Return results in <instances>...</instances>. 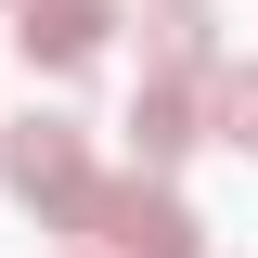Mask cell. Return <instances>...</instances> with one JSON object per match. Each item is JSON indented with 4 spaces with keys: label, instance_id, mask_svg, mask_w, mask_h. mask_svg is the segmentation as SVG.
Returning <instances> with one entry per match:
<instances>
[{
    "label": "cell",
    "instance_id": "obj_1",
    "mask_svg": "<svg viewBox=\"0 0 258 258\" xmlns=\"http://www.w3.org/2000/svg\"><path fill=\"white\" fill-rule=\"evenodd\" d=\"M0 181L39 207V232H78V207H91V129L52 116V103L13 116V129H0Z\"/></svg>",
    "mask_w": 258,
    "mask_h": 258
},
{
    "label": "cell",
    "instance_id": "obj_2",
    "mask_svg": "<svg viewBox=\"0 0 258 258\" xmlns=\"http://www.w3.org/2000/svg\"><path fill=\"white\" fill-rule=\"evenodd\" d=\"M78 245H91V258H207V220H194L168 181H91Z\"/></svg>",
    "mask_w": 258,
    "mask_h": 258
},
{
    "label": "cell",
    "instance_id": "obj_4",
    "mask_svg": "<svg viewBox=\"0 0 258 258\" xmlns=\"http://www.w3.org/2000/svg\"><path fill=\"white\" fill-rule=\"evenodd\" d=\"M142 64L155 78H207L220 64V13L207 0H142Z\"/></svg>",
    "mask_w": 258,
    "mask_h": 258
},
{
    "label": "cell",
    "instance_id": "obj_6",
    "mask_svg": "<svg viewBox=\"0 0 258 258\" xmlns=\"http://www.w3.org/2000/svg\"><path fill=\"white\" fill-rule=\"evenodd\" d=\"M194 142L258 155V64H207V91H194Z\"/></svg>",
    "mask_w": 258,
    "mask_h": 258
},
{
    "label": "cell",
    "instance_id": "obj_5",
    "mask_svg": "<svg viewBox=\"0 0 258 258\" xmlns=\"http://www.w3.org/2000/svg\"><path fill=\"white\" fill-rule=\"evenodd\" d=\"M129 155H142V181H168V168L194 155V91L181 78H142V91H129Z\"/></svg>",
    "mask_w": 258,
    "mask_h": 258
},
{
    "label": "cell",
    "instance_id": "obj_3",
    "mask_svg": "<svg viewBox=\"0 0 258 258\" xmlns=\"http://www.w3.org/2000/svg\"><path fill=\"white\" fill-rule=\"evenodd\" d=\"M129 26V0H13V52L39 64V78H78V64H103V39Z\"/></svg>",
    "mask_w": 258,
    "mask_h": 258
}]
</instances>
